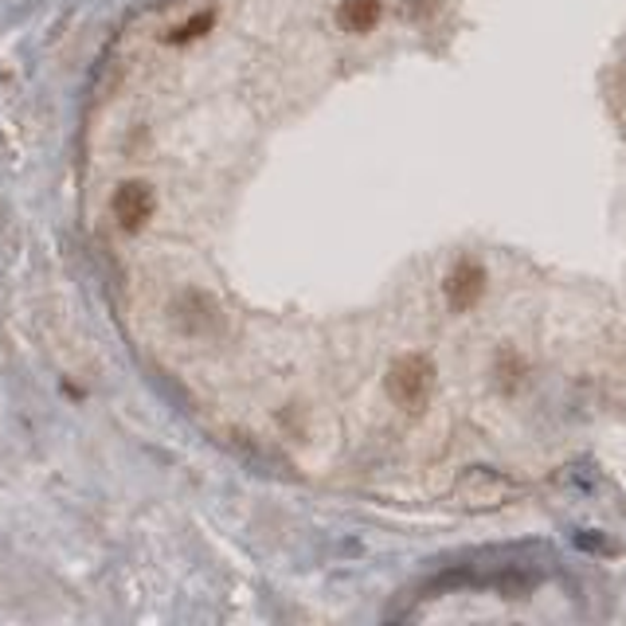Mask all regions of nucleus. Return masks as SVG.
Masks as SVG:
<instances>
[{
    "label": "nucleus",
    "instance_id": "1",
    "mask_svg": "<svg viewBox=\"0 0 626 626\" xmlns=\"http://www.w3.org/2000/svg\"><path fill=\"white\" fill-rule=\"evenodd\" d=\"M383 388H388L395 408H403V412H423L430 392H435V365H430V356L423 353L395 356L388 376H383Z\"/></svg>",
    "mask_w": 626,
    "mask_h": 626
},
{
    "label": "nucleus",
    "instance_id": "2",
    "mask_svg": "<svg viewBox=\"0 0 626 626\" xmlns=\"http://www.w3.org/2000/svg\"><path fill=\"white\" fill-rule=\"evenodd\" d=\"M442 294H447V306L454 309V314L474 309L477 302H482V294H486V271H482V262H474V259L454 262L447 282H442Z\"/></svg>",
    "mask_w": 626,
    "mask_h": 626
},
{
    "label": "nucleus",
    "instance_id": "3",
    "mask_svg": "<svg viewBox=\"0 0 626 626\" xmlns=\"http://www.w3.org/2000/svg\"><path fill=\"white\" fill-rule=\"evenodd\" d=\"M110 212L122 232H141L153 215V188L145 180H126L110 200Z\"/></svg>",
    "mask_w": 626,
    "mask_h": 626
},
{
    "label": "nucleus",
    "instance_id": "4",
    "mask_svg": "<svg viewBox=\"0 0 626 626\" xmlns=\"http://www.w3.org/2000/svg\"><path fill=\"white\" fill-rule=\"evenodd\" d=\"M380 0H341V9H336V24L353 36H365L380 24Z\"/></svg>",
    "mask_w": 626,
    "mask_h": 626
},
{
    "label": "nucleus",
    "instance_id": "5",
    "mask_svg": "<svg viewBox=\"0 0 626 626\" xmlns=\"http://www.w3.org/2000/svg\"><path fill=\"white\" fill-rule=\"evenodd\" d=\"M212 28V12H200V16H192L188 24H180L177 32H173V44H188V39H197V36H204V32Z\"/></svg>",
    "mask_w": 626,
    "mask_h": 626
}]
</instances>
